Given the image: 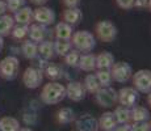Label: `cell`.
Instances as JSON below:
<instances>
[{"label": "cell", "mask_w": 151, "mask_h": 131, "mask_svg": "<svg viewBox=\"0 0 151 131\" xmlns=\"http://www.w3.org/2000/svg\"><path fill=\"white\" fill-rule=\"evenodd\" d=\"M40 97L43 104L57 105L66 98V87L58 81H50L43 85Z\"/></svg>", "instance_id": "1"}, {"label": "cell", "mask_w": 151, "mask_h": 131, "mask_svg": "<svg viewBox=\"0 0 151 131\" xmlns=\"http://www.w3.org/2000/svg\"><path fill=\"white\" fill-rule=\"evenodd\" d=\"M72 47L79 52H91L96 46L95 36L88 30H79L75 31L71 37Z\"/></svg>", "instance_id": "2"}, {"label": "cell", "mask_w": 151, "mask_h": 131, "mask_svg": "<svg viewBox=\"0 0 151 131\" xmlns=\"http://www.w3.org/2000/svg\"><path fill=\"white\" fill-rule=\"evenodd\" d=\"M95 31H96L97 38L101 41V42H113L117 37V26L114 25V22H112L110 20H101L96 24V28H95Z\"/></svg>", "instance_id": "3"}, {"label": "cell", "mask_w": 151, "mask_h": 131, "mask_svg": "<svg viewBox=\"0 0 151 131\" xmlns=\"http://www.w3.org/2000/svg\"><path fill=\"white\" fill-rule=\"evenodd\" d=\"M20 69V62L16 57L8 55L0 60V76L4 80H13L17 77Z\"/></svg>", "instance_id": "4"}, {"label": "cell", "mask_w": 151, "mask_h": 131, "mask_svg": "<svg viewBox=\"0 0 151 131\" xmlns=\"http://www.w3.org/2000/svg\"><path fill=\"white\" fill-rule=\"evenodd\" d=\"M110 75H112V80L117 81V83H127L133 76V68L127 62H114V64L110 68Z\"/></svg>", "instance_id": "5"}, {"label": "cell", "mask_w": 151, "mask_h": 131, "mask_svg": "<svg viewBox=\"0 0 151 131\" xmlns=\"http://www.w3.org/2000/svg\"><path fill=\"white\" fill-rule=\"evenodd\" d=\"M95 100L99 106L101 107H112L118 102V94L117 91L112 87L106 88H100L97 93H95Z\"/></svg>", "instance_id": "6"}, {"label": "cell", "mask_w": 151, "mask_h": 131, "mask_svg": "<svg viewBox=\"0 0 151 131\" xmlns=\"http://www.w3.org/2000/svg\"><path fill=\"white\" fill-rule=\"evenodd\" d=\"M118 94V104L127 109H133L138 105L139 101V92L133 87H124L117 92Z\"/></svg>", "instance_id": "7"}, {"label": "cell", "mask_w": 151, "mask_h": 131, "mask_svg": "<svg viewBox=\"0 0 151 131\" xmlns=\"http://www.w3.org/2000/svg\"><path fill=\"white\" fill-rule=\"evenodd\" d=\"M43 81V72L37 67H28L22 74V83L28 89H37Z\"/></svg>", "instance_id": "8"}, {"label": "cell", "mask_w": 151, "mask_h": 131, "mask_svg": "<svg viewBox=\"0 0 151 131\" xmlns=\"http://www.w3.org/2000/svg\"><path fill=\"white\" fill-rule=\"evenodd\" d=\"M133 84L139 93H149L151 92V71L150 69H139L133 74Z\"/></svg>", "instance_id": "9"}, {"label": "cell", "mask_w": 151, "mask_h": 131, "mask_svg": "<svg viewBox=\"0 0 151 131\" xmlns=\"http://www.w3.org/2000/svg\"><path fill=\"white\" fill-rule=\"evenodd\" d=\"M33 20L36 21V24L43 25V26H49L51 24H54L55 21V12L51 8L49 7H37L33 11Z\"/></svg>", "instance_id": "10"}, {"label": "cell", "mask_w": 151, "mask_h": 131, "mask_svg": "<svg viewBox=\"0 0 151 131\" xmlns=\"http://www.w3.org/2000/svg\"><path fill=\"white\" fill-rule=\"evenodd\" d=\"M87 91L84 88L83 83L80 81H70L66 85V97L70 98L74 102H80L86 98Z\"/></svg>", "instance_id": "11"}, {"label": "cell", "mask_w": 151, "mask_h": 131, "mask_svg": "<svg viewBox=\"0 0 151 131\" xmlns=\"http://www.w3.org/2000/svg\"><path fill=\"white\" fill-rule=\"evenodd\" d=\"M76 131H99V121L92 114H82L75 118Z\"/></svg>", "instance_id": "12"}, {"label": "cell", "mask_w": 151, "mask_h": 131, "mask_svg": "<svg viewBox=\"0 0 151 131\" xmlns=\"http://www.w3.org/2000/svg\"><path fill=\"white\" fill-rule=\"evenodd\" d=\"M29 39L33 41L34 43H41L43 41L47 39L49 31H47V26H43L40 24H30L29 25Z\"/></svg>", "instance_id": "13"}, {"label": "cell", "mask_w": 151, "mask_h": 131, "mask_svg": "<svg viewBox=\"0 0 151 131\" xmlns=\"http://www.w3.org/2000/svg\"><path fill=\"white\" fill-rule=\"evenodd\" d=\"M14 22H17V25H30L33 21V9L30 7H22L21 9H19L13 14Z\"/></svg>", "instance_id": "14"}, {"label": "cell", "mask_w": 151, "mask_h": 131, "mask_svg": "<svg viewBox=\"0 0 151 131\" xmlns=\"http://www.w3.org/2000/svg\"><path fill=\"white\" fill-rule=\"evenodd\" d=\"M38 57L45 62H49L55 57L54 50V41L46 39L43 42L38 43Z\"/></svg>", "instance_id": "15"}, {"label": "cell", "mask_w": 151, "mask_h": 131, "mask_svg": "<svg viewBox=\"0 0 151 131\" xmlns=\"http://www.w3.org/2000/svg\"><path fill=\"white\" fill-rule=\"evenodd\" d=\"M78 67L82 71H86V72L95 71L96 69V55L92 54V52H86V54L80 55Z\"/></svg>", "instance_id": "16"}, {"label": "cell", "mask_w": 151, "mask_h": 131, "mask_svg": "<svg viewBox=\"0 0 151 131\" xmlns=\"http://www.w3.org/2000/svg\"><path fill=\"white\" fill-rule=\"evenodd\" d=\"M74 34V29L71 25L66 24V22L60 21L55 25L54 29V36L57 39H62V41H71V37Z\"/></svg>", "instance_id": "17"}, {"label": "cell", "mask_w": 151, "mask_h": 131, "mask_svg": "<svg viewBox=\"0 0 151 131\" xmlns=\"http://www.w3.org/2000/svg\"><path fill=\"white\" fill-rule=\"evenodd\" d=\"M114 62V55L112 52L103 51L96 55V69H110Z\"/></svg>", "instance_id": "18"}, {"label": "cell", "mask_w": 151, "mask_h": 131, "mask_svg": "<svg viewBox=\"0 0 151 131\" xmlns=\"http://www.w3.org/2000/svg\"><path fill=\"white\" fill-rule=\"evenodd\" d=\"M42 72L49 80L57 81L62 77L63 69L58 63H45V67L42 68Z\"/></svg>", "instance_id": "19"}, {"label": "cell", "mask_w": 151, "mask_h": 131, "mask_svg": "<svg viewBox=\"0 0 151 131\" xmlns=\"http://www.w3.org/2000/svg\"><path fill=\"white\" fill-rule=\"evenodd\" d=\"M117 125L118 123H117V121H116L113 112L103 113L100 119H99V127H101V130H104V131H113Z\"/></svg>", "instance_id": "20"}, {"label": "cell", "mask_w": 151, "mask_h": 131, "mask_svg": "<svg viewBox=\"0 0 151 131\" xmlns=\"http://www.w3.org/2000/svg\"><path fill=\"white\" fill-rule=\"evenodd\" d=\"M75 112L74 109L68 106H65V107H60L59 110L55 114V119H57L58 123L60 125H67V123H71V122L75 121Z\"/></svg>", "instance_id": "21"}, {"label": "cell", "mask_w": 151, "mask_h": 131, "mask_svg": "<svg viewBox=\"0 0 151 131\" xmlns=\"http://www.w3.org/2000/svg\"><path fill=\"white\" fill-rule=\"evenodd\" d=\"M82 19H83V13L80 11V8H67L63 12V22H66V24L71 26L80 22Z\"/></svg>", "instance_id": "22"}, {"label": "cell", "mask_w": 151, "mask_h": 131, "mask_svg": "<svg viewBox=\"0 0 151 131\" xmlns=\"http://www.w3.org/2000/svg\"><path fill=\"white\" fill-rule=\"evenodd\" d=\"M21 52L27 59H36L38 57V45L30 39H25L21 43Z\"/></svg>", "instance_id": "23"}, {"label": "cell", "mask_w": 151, "mask_h": 131, "mask_svg": "<svg viewBox=\"0 0 151 131\" xmlns=\"http://www.w3.org/2000/svg\"><path fill=\"white\" fill-rule=\"evenodd\" d=\"M113 114H114V118L118 125H129V122L132 121V110L125 106H121V105L116 107Z\"/></svg>", "instance_id": "24"}, {"label": "cell", "mask_w": 151, "mask_h": 131, "mask_svg": "<svg viewBox=\"0 0 151 131\" xmlns=\"http://www.w3.org/2000/svg\"><path fill=\"white\" fill-rule=\"evenodd\" d=\"M83 85L86 88L87 93H91V94H95V93L99 92V89L101 88L100 83H99L97 77L95 74H88L86 77H84V81H83Z\"/></svg>", "instance_id": "25"}, {"label": "cell", "mask_w": 151, "mask_h": 131, "mask_svg": "<svg viewBox=\"0 0 151 131\" xmlns=\"http://www.w3.org/2000/svg\"><path fill=\"white\" fill-rule=\"evenodd\" d=\"M13 26H14L13 16L7 14V13H5L4 16H1L0 17V36L1 37L9 36L12 29H13Z\"/></svg>", "instance_id": "26"}, {"label": "cell", "mask_w": 151, "mask_h": 131, "mask_svg": "<svg viewBox=\"0 0 151 131\" xmlns=\"http://www.w3.org/2000/svg\"><path fill=\"white\" fill-rule=\"evenodd\" d=\"M132 110V121L133 122H147L150 119V112L145 106H134Z\"/></svg>", "instance_id": "27"}, {"label": "cell", "mask_w": 151, "mask_h": 131, "mask_svg": "<svg viewBox=\"0 0 151 131\" xmlns=\"http://www.w3.org/2000/svg\"><path fill=\"white\" fill-rule=\"evenodd\" d=\"M20 122L13 117H3L0 118V131H19Z\"/></svg>", "instance_id": "28"}, {"label": "cell", "mask_w": 151, "mask_h": 131, "mask_svg": "<svg viewBox=\"0 0 151 131\" xmlns=\"http://www.w3.org/2000/svg\"><path fill=\"white\" fill-rule=\"evenodd\" d=\"M54 50L55 55L59 57H65L67 52L72 50V43L71 41H62V39H55L54 41Z\"/></svg>", "instance_id": "29"}, {"label": "cell", "mask_w": 151, "mask_h": 131, "mask_svg": "<svg viewBox=\"0 0 151 131\" xmlns=\"http://www.w3.org/2000/svg\"><path fill=\"white\" fill-rule=\"evenodd\" d=\"M99 83H100L101 88H106V87H110L112 84V75H110V69H97L95 72Z\"/></svg>", "instance_id": "30"}, {"label": "cell", "mask_w": 151, "mask_h": 131, "mask_svg": "<svg viewBox=\"0 0 151 131\" xmlns=\"http://www.w3.org/2000/svg\"><path fill=\"white\" fill-rule=\"evenodd\" d=\"M29 34V26L28 25H14L12 31H11V36L13 39L16 41H25V38Z\"/></svg>", "instance_id": "31"}, {"label": "cell", "mask_w": 151, "mask_h": 131, "mask_svg": "<svg viewBox=\"0 0 151 131\" xmlns=\"http://www.w3.org/2000/svg\"><path fill=\"white\" fill-rule=\"evenodd\" d=\"M65 63L70 67H78V63H79V59H80V52L75 49H72L70 52L65 55Z\"/></svg>", "instance_id": "32"}, {"label": "cell", "mask_w": 151, "mask_h": 131, "mask_svg": "<svg viewBox=\"0 0 151 131\" xmlns=\"http://www.w3.org/2000/svg\"><path fill=\"white\" fill-rule=\"evenodd\" d=\"M25 3H27V0H5L7 11L14 13L19 9H21L22 7H25Z\"/></svg>", "instance_id": "33"}, {"label": "cell", "mask_w": 151, "mask_h": 131, "mask_svg": "<svg viewBox=\"0 0 151 131\" xmlns=\"http://www.w3.org/2000/svg\"><path fill=\"white\" fill-rule=\"evenodd\" d=\"M150 125L149 122H134L133 125H130L129 131H150Z\"/></svg>", "instance_id": "34"}, {"label": "cell", "mask_w": 151, "mask_h": 131, "mask_svg": "<svg viewBox=\"0 0 151 131\" xmlns=\"http://www.w3.org/2000/svg\"><path fill=\"white\" fill-rule=\"evenodd\" d=\"M134 1L135 0H116L117 5L122 9H130V8L134 7Z\"/></svg>", "instance_id": "35"}, {"label": "cell", "mask_w": 151, "mask_h": 131, "mask_svg": "<svg viewBox=\"0 0 151 131\" xmlns=\"http://www.w3.org/2000/svg\"><path fill=\"white\" fill-rule=\"evenodd\" d=\"M62 1L67 8H78L82 0H62Z\"/></svg>", "instance_id": "36"}, {"label": "cell", "mask_w": 151, "mask_h": 131, "mask_svg": "<svg viewBox=\"0 0 151 131\" xmlns=\"http://www.w3.org/2000/svg\"><path fill=\"white\" fill-rule=\"evenodd\" d=\"M149 5V0H135L134 1V7H138V8H143V7H147Z\"/></svg>", "instance_id": "37"}, {"label": "cell", "mask_w": 151, "mask_h": 131, "mask_svg": "<svg viewBox=\"0 0 151 131\" xmlns=\"http://www.w3.org/2000/svg\"><path fill=\"white\" fill-rule=\"evenodd\" d=\"M129 130H130V125H117L113 131H129Z\"/></svg>", "instance_id": "38"}, {"label": "cell", "mask_w": 151, "mask_h": 131, "mask_svg": "<svg viewBox=\"0 0 151 131\" xmlns=\"http://www.w3.org/2000/svg\"><path fill=\"white\" fill-rule=\"evenodd\" d=\"M5 12H7V5H5L4 0H0V17L4 16Z\"/></svg>", "instance_id": "39"}, {"label": "cell", "mask_w": 151, "mask_h": 131, "mask_svg": "<svg viewBox=\"0 0 151 131\" xmlns=\"http://www.w3.org/2000/svg\"><path fill=\"white\" fill-rule=\"evenodd\" d=\"M29 1L33 3V4H36V5H40V7H41L42 4H45V3L47 1V0H29Z\"/></svg>", "instance_id": "40"}, {"label": "cell", "mask_w": 151, "mask_h": 131, "mask_svg": "<svg viewBox=\"0 0 151 131\" xmlns=\"http://www.w3.org/2000/svg\"><path fill=\"white\" fill-rule=\"evenodd\" d=\"M3 49H4V37L0 36V52L3 51Z\"/></svg>", "instance_id": "41"}, {"label": "cell", "mask_w": 151, "mask_h": 131, "mask_svg": "<svg viewBox=\"0 0 151 131\" xmlns=\"http://www.w3.org/2000/svg\"><path fill=\"white\" fill-rule=\"evenodd\" d=\"M147 102L151 106V92H149V96H147Z\"/></svg>", "instance_id": "42"}, {"label": "cell", "mask_w": 151, "mask_h": 131, "mask_svg": "<svg viewBox=\"0 0 151 131\" xmlns=\"http://www.w3.org/2000/svg\"><path fill=\"white\" fill-rule=\"evenodd\" d=\"M19 131H33V130L29 129V127H22V129H20Z\"/></svg>", "instance_id": "43"}, {"label": "cell", "mask_w": 151, "mask_h": 131, "mask_svg": "<svg viewBox=\"0 0 151 131\" xmlns=\"http://www.w3.org/2000/svg\"><path fill=\"white\" fill-rule=\"evenodd\" d=\"M147 7H149V9L151 11V0H149V5H147Z\"/></svg>", "instance_id": "44"}, {"label": "cell", "mask_w": 151, "mask_h": 131, "mask_svg": "<svg viewBox=\"0 0 151 131\" xmlns=\"http://www.w3.org/2000/svg\"><path fill=\"white\" fill-rule=\"evenodd\" d=\"M149 125H150V129H151V119H150V122H149Z\"/></svg>", "instance_id": "45"}, {"label": "cell", "mask_w": 151, "mask_h": 131, "mask_svg": "<svg viewBox=\"0 0 151 131\" xmlns=\"http://www.w3.org/2000/svg\"><path fill=\"white\" fill-rule=\"evenodd\" d=\"M101 131H104V130H101Z\"/></svg>", "instance_id": "46"}]
</instances>
